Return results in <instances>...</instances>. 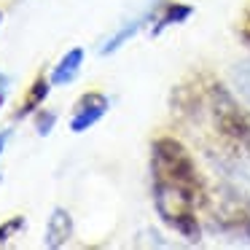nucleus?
<instances>
[{
  "label": "nucleus",
  "instance_id": "1",
  "mask_svg": "<svg viewBox=\"0 0 250 250\" xmlns=\"http://www.w3.org/2000/svg\"><path fill=\"white\" fill-rule=\"evenodd\" d=\"M151 196L164 226L186 242H199V212L205 210L207 183L191 151L178 137L162 135L151 143Z\"/></svg>",
  "mask_w": 250,
  "mask_h": 250
},
{
  "label": "nucleus",
  "instance_id": "2",
  "mask_svg": "<svg viewBox=\"0 0 250 250\" xmlns=\"http://www.w3.org/2000/svg\"><path fill=\"white\" fill-rule=\"evenodd\" d=\"M172 105L188 119H194L196 113L207 116L212 135L221 143V159L250 164V108H245L229 86L207 81L202 89H188L180 83L172 94Z\"/></svg>",
  "mask_w": 250,
  "mask_h": 250
},
{
  "label": "nucleus",
  "instance_id": "3",
  "mask_svg": "<svg viewBox=\"0 0 250 250\" xmlns=\"http://www.w3.org/2000/svg\"><path fill=\"white\" fill-rule=\"evenodd\" d=\"M221 180L207 188V229L229 242H250V188L239 175H229L226 167H221Z\"/></svg>",
  "mask_w": 250,
  "mask_h": 250
},
{
  "label": "nucleus",
  "instance_id": "4",
  "mask_svg": "<svg viewBox=\"0 0 250 250\" xmlns=\"http://www.w3.org/2000/svg\"><path fill=\"white\" fill-rule=\"evenodd\" d=\"M110 110V100L103 92H86L76 100L70 116V132L81 135V132L92 129L97 121H103V116Z\"/></svg>",
  "mask_w": 250,
  "mask_h": 250
},
{
  "label": "nucleus",
  "instance_id": "5",
  "mask_svg": "<svg viewBox=\"0 0 250 250\" xmlns=\"http://www.w3.org/2000/svg\"><path fill=\"white\" fill-rule=\"evenodd\" d=\"M191 14H194V6H186V3H178V0H162L148 14V19H151V38H159L167 27L183 24L186 19H191Z\"/></svg>",
  "mask_w": 250,
  "mask_h": 250
},
{
  "label": "nucleus",
  "instance_id": "6",
  "mask_svg": "<svg viewBox=\"0 0 250 250\" xmlns=\"http://www.w3.org/2000/svg\"><path fill=\"white\" fill-rule=\"evenodd\" d=\"M73 231H76V223H73V215L65 210V207H54L46 221V231H43V245L49 250H60L70 242Z\"/></svg>",
  "mask_w": 250,
  "mask_h": 250
},
{
  "label": "nucleus",
  "instance_id": "7",
  "mask_svg": "<svg viewBox=\"0 0 250 250\" xmlns=\"http://www.w3.org/2000/svg\"><path fill=\"white\" fill-rule=\"evenodd\" d=\"M51 86H54L51 78H46L43 73H41V76L30 83V89H27V94H24V100L19 103V108L14 110V121H22V119H27V116H33L38 108H43L46 97H49V92H51Z\"/></svg>",
  "mask_w": 250,
  "mask_h": 250
},
{
  "label": "nucleus",
  "instance_id": "8",
  "mask_svg": "<svg viewBox=\"0 0 250 250\" xmlns=\"http://www.w3.org/2000/svg\"><path fill=\"white\" fill-rule=\"evenodd\" d=\"M81 65H83V49L81 46H73V49L54 65V70H51V83H54V86H65V83L76 81V76L81 73Z\"/></svg>",
  "mask_w": 250,
  "mask_h": 250
},
{
  "label": "nucleus",
  "instance_id": "9",
  "mask_svg": "<svg viewBox=\"0 0 250 250\" xmlns=\"http://www.w3.org/2000/svg\"><path fill=\"white\" fill-rule=\"evenodd\" d=\"M146 24V17H140V19H132V22H126L124 27L119 30L116 35H110L108 41H105L103 46H100V57H108V54H116V51L121 49L124 43H129L132 38H135L137 33H140V27Z\"/></svg>",
  "mask_w": 250,
  "mask_h": 250
},
{
  "label": "nucleus",
  "instance_id": "10",
  "mask_svg": "<svg viewBox=\"0 0 250 250\" xmlns=\"http://www.w3.org/2000/svg\"><path fill=\"white\" fill-rule=\"evenodd\" d=\"M229 76H231L234 92H237L239 97L250 105V62H237V65L231 67V73H229Z\"/></svg>",
  "mask_w": 250,
  "mask_h": 250
},
{
  "label": "nucleus",
  "instance_id": "11",
  "mask_svg": "<svg viewBox=\"0 0 250 250\" xmlns=\"http://www.w3.org/2000/svg\"><path fill=\"white\" fill-rule=\"evenodd\" d=\"M33 119H35V132H38L41 137H49L51 129L57 126V113L49 108H38L33 113Z\"/></svg>",
  "mask_w": 250,
  "mask_h": 250
},
{
  "label": "nucleus",
  "instance_id": "12",
  "mask_svg": "<svg viewBox=\"0 0 250 250\" xmlns=\"http://www.w3.org/2000/svg\"><path fill=\"white\" fill-rule=\"evenodd\" d=\"M24 226H27V218H24V215H11L8 221L0 223V248H3L11 237H17Z\"/></svg>",
  "mask_w": 250,
  "mask_h": 250
},
{
  "label": "nucleus",
  "instance_id": "13",
  "mask_svg": "<svg viewBox=\"0 0 250 250\" xmlns=\"http://www.w3.org/2000/svg\"><path fill=\"white\" fill-rule=\"evenodd\" d=\"M239 35H242V38L250 43V6L245 8V14H242V24H239Z\"/></svg>",
  "mask_w": 250,
  "mask_h": 250
},
{
  "label": "nucleus",
  "instance_id": "14",
  "mask_svg": "<svg viewBox=\"0 0 250 250\" xmlns=\"http://www.w3.org/2000/svg\"><path fill=\"white\" fill-rule=\"evenodd\" d=\"M8 83H11V78H8L6 73L0 70V108H3V103H6V94H8Z\"/></svg>",
  "mask_w": 250,
  "mask_h": 250
},
{
  "label": "nucleus",
  "instance_id": "15",
  "mask_svg": "<svg viewBox=\"0 0 250 250\" xmlns=\"http://www.w3.org/2000/svg\"><path fill=\"white\" fill-rule=\"evenodd\" d=\"M8 137H11V129L0 132V156H3V151H6V146H8Z\"/></svg>",
  "mask_w": 250,
  "mask_h": 250
},
{
  "label": "nucleus",
  "instance_id": "16",
  "mask_svg": "<svg viewBox=\"0 0 250 250\" xmlns=\"http://www.w3.org/2000/svg\"><path fill=\"white\" fill-rule=\"evenodd\" d=\"M0 24H3V11H0Z\"/></svg>",
  "mask_w": 250,
  "mask_h": 250
},
{
  "label": "nucleus",
  "instance_id": "17",
  "mask_svg": "<svg viewBox=\"0 0 250 250\" xmlns=\"http://www.w3.org/2000/svg\"><path fill=\"white\" fill-rule=\"evenodd\" d=\"M0 180H3V175H0Z\"/></svg>",
  "mask_w": 250,
  "mask_h": 250
}]
</instances>
